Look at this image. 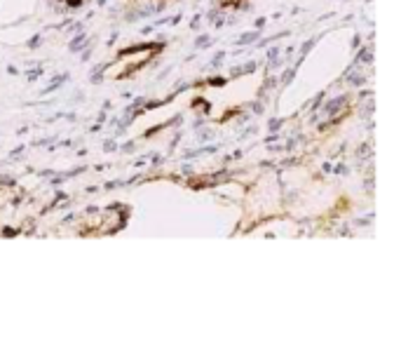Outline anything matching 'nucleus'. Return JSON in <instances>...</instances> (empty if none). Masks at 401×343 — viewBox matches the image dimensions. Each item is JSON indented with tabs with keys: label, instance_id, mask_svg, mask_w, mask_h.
<instances>
[{
	"label": "nucleus",
	"instance_id": "f257e3e1",
	"mask_svg": "<svg viewBox=\"0 0 401 343\" xmlns=\"http://www.w3.org/2000/svg\"><path fill=\"white\" fill-rule=\"evenodd\" d=\"M162 52V45L160 42H143V45H136V47L122 49L120 54L115 56V62H110L103 71V76L108 80H127V78H134L141 69H146L157 54Z\"/></svg>",
	"mask_w": 401,
	"mask_h": 343
},
{
	"label": "nucleus",
	"instance_id": "f03ea898",
	"mask_svg": "<svg viewBox=\"0 0 401 343\" xmlns=\"http://www.w3.org/2000/svg\"><path fill=\"white\" fill-rule=\"evenodd\" d=\"M171 3H176V0H120V5H122V10H127V12H141V10H160V7L164 5H171Z\"/></svg>",
	"mask_w": 401,
	"mask_h": 343
},
{
	"label": "nucleus",
	"instance_id": "7ed1b4c3",
	"mask_svg": "<svg viewBox=\"0 0 401 343\" xmlns=\"http://www.w3.org/2000/svg\"><path fill=\"white\" fill-rule=\"evenodd\" d=\"M246 0H218V7H225V10H237L242 7Z\"/></svg>",
	"mask_w": 401,
	"mask_h": 343
},
{
	"label": "nucleus",
	"instance_id": "20e7f679",
	"mask_svg": "<svg viewBox=\"0 0 401 343\" xmlns=\"http://www.w3.org/2000/svg\"><path fill=\"white\" fill-rule=\"evenodd\" d=\"M63 3H68V5H80L82 0H63Z\"/></svg>",
	"mask_w": 401,
	"mask_h": 343
}]
</instances>
